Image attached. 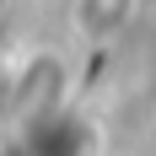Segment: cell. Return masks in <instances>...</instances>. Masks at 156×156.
<instances>
[{
	"mask_svg": "<svg viewBox=\"0 0 156 156\" xmlns=\"http://www.w3.org/2000/svg\"><path fill=\"white\" fill-rule=\"evenodd\" d=\"M135 11V0H81V22L92 32H119Z\"/></svg>",
	"mask_w": 156,
	"mask_h": 156,
	"instance_id": "cell-1",
	"label": "cell"
}]
</instances>
